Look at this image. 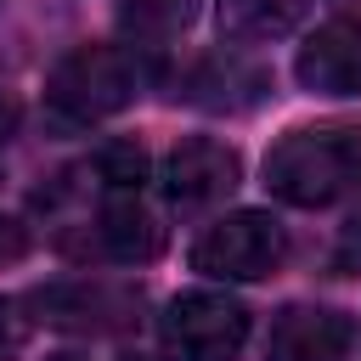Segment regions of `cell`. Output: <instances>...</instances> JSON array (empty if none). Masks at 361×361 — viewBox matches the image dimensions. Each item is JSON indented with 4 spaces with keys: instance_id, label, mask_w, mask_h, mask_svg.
<instances>
[{
    "instance_id": "1",
    "label": "cell",
    "mask_w": 361,
    "mask_h": 361,
    "mask_svg": "<svg viewBox=\"0 0 361 361\" xmlns=\"http://www.w3.org/2000/svg\"><path fill=\"white\" fill-rule=\"evenodd\" d=\"M265 186L293 209H322L361 192V124L327 118V124L288 130L265 152Z\"/></svg>"
},
{
    "instance_id": "14",
    "label": "cell",
    "mask_w": 361,
    "mask_h": 361,
    "mask_svg": "<svg viewBox=\"0 0 361 361\" xmlns=\"http://www.w3.org/2000/svg\"><path fill=\"white\" fill-rule=\"evenodd\" d=\"M23 338H28V327H23L17 305H11V299H0V361H17Z\"/></svg>"
},
{
    "instance_id": "9",
    "label": "cell",
    "mask_w": 361,
    "mask_h": 361,
    "mask_svg": "<svg viewBox=\"0 0 361 361\" xmlns=\"http://www.w3.org/2000/svg\"><path fill=\"white\" fill-rule=\"evenodd\" d=\"M350 338H355L350 316L322 305H288L265 333V361H338Z\"/></svg>"
},
{
    "instance_id": "13",
    "label": "cell",
    "mask_w": 361,
    "mask_h": 361,
    "mask_svg": "<svg viewBox=\"0 0 361 361\" xmlns=\"http://www.w3.org/2000/svg\"><path fill=\"white\" fill-rule=\"evenodd\" d=\"M333 265L338 271H361V209L338 226V248H333Z\"/></svg>"
},
{
    "instance_id": "4",
    "label": "cell",
    "mask_w": 361,
    "mask_h": 361,
    "mask_svg": "<svg viewBox=\"0 0 361 361\" xmlns=\"http://www.w3.org/2000/svg\"><path fill=\"white\" fill-rule=\"evenodd\" d=\"M282 259H288V231H282L276 214H259V209L220 214L192 243V265L203 276H220V282H259Z\"/></svg>"
},
{
    "instance_id": "10",
    "label": "cell",
    "mask_w": 361,
    "mask_h": 361,
    "mask_svg": "<svg viewBox=\"0 0 361 361\" xmlns=\"http://www.w3.org/2000/svg\"><path fill=\"white\" fill-rule=\"evenodd\" d=\"M180 96L197 102V107H214V113H237V107H254L265 96V68H254L237 51H214L186 73Z\"/></svg>"
},
{
    "instance_id": "3",
    "label": "cell",
    "mask_w": 361,
    "mask_h": 361,
    "mask_svg": "<svg viewBox=\"0 0 361 361\" xmlns=\"http://www.w3.org/2000/svg\"><path fill=\"white\" fill-rule=\"evenodd\" d=\"M62 248L90 265H147L164 248V226L141 203V192H113L96 197V209L73 231H62Z\"/></svg>"
},
{
    "instance_id": "5",
    "label": "cell",
    "mask_w": 361,
    "mask_h": 361,
    "mask_svg": "<svg viewBox=\"0 0 361 361\" xmlns=\"http://www.w3.org/2000/svg\"><path fill=\"white\" fill-rule=\"evenodd\" d=\"M164 344L175 361H237L248 344V310L231 293L192 288L164 310Z\"/></svg>"
},
{
    "instance_id": "15",
    "label": "cell",
    "mask_w": 361,
    "mask_h": 361,
    "mask_svg": "<svg viewBox=\"0 0 361 361\" xmlns=\"http://www.w3.org/2000/svg\"><path fill=\"white\" fill-rule=\"evenodd\" d=\"M11 118H17V107H11V102H6V96H0V135H6V130H11Z\"/></svg>"
},
{
    "instance_id": "6",
    "label": "cell",
    "mask_w": 361,
    "mask_h": 361,
    "mask_svg": "<svg viewBox=\"0 0 361 361\" xmlns=\"http://www.w3.org/2000/svg\"><path fill=\"white\" fill-rule=\"evenodd\" d=\"M237 180H243V158L214 135H186L164 158V197L175 209H209V203L231 197Z\"/></svg>"
},
{
    "instance_id": "7",
    "label": "cell",
    "mask_w": 361,
    "mask_h": 361,
    "mask_svg": "<svg viewBox=\"0 0 361 361\" xmlns=\"http://www.w3.org/2000/svg\"><path fill=\"white\" fill-rule=\"evenodd\" d=\"M34 310H39V322L68 327V333H113V327L135 322L141 293L118 288V282H56V288L34 293Z\"/></svg>"
},
{
    "instance_id": "11",
    "label": "cell",
    "mask_w": 361,
    "mask_h": 361,
    "mask_svg": "<svg viewBox=\"0 0 361 361\" xmlns=\"http://www.w3.org/2000/svg\"><path fill=\"white\" fill-rule=\"evenodd\" d=\"M197 17V0H124L118 6V34L130 51L152 56V51H169Z\"/></svg>"
},
{
    "instance_id": "16",
    "label": "cell",
    "mask_w": 361,
    "mask_h": 361,
    "mask_svg": "<svg viewBox=\"0 0 361 361\" xmlns=\"http://www.w3.org/2000/svg\"><path fill=\"white\" fill-rule=\"evenodd\" d=\"M124 361H158V355H124Z\"/></svg>"
},
{
    "instance_id": "17",
    "label": "cell",
    "mask_w": 361,
    "mask_h": 361,
    "mask_svg": "<svg viewBox=\"0 0 361 361\" xmlns=\"http://www.w3.org/2000/svg\"><path fill=\"white\" fill-rule=\"evenodd\" d=\"M56 361H73V355H56Z\"/></svg>"
},
{
    "instance_id": "2",
    "label": "cell",
    "mask_w": 361,
    "mask_h": 361,
    "mask_svg": "<svg viewBox=\"0 0 361 361\" xmlns=\"http://www.w3.org/2000/svg\"><path fill=\"white\" fill-rule=\"evenodd\" d=\"M141 79H147L141 51H130V45H73L51 68L45 102L68 124H102V118H113L118 107L135 102Z\"/></svg>"
},
{
    "instance_id": "12",
    "label": "cell",
    "mask_w": 361,
    "mask_h": 361,
    "mask_svg": "<svg viewBox=\"0 0 361 361\" xmlns=\"http://www.w3.org/2000/svg\"><path fill=\"white\" fill-rule=\"evenodd\" d=\"M310 0H220V23L237 39H276L305 17Z\"/></svg>"
},
{
    "instance_id": "8",
    "label": "cell",
    "mask_w": 361,
    "mask_h": 361,
    "mask_svg": "<svg viewBox=\"0 0 361 361\" xmlns=\"http://www.w3.org/2000/svg\"><path fill=\"white\" fill-rule=\"evenodd\" d=\"M293 79L310 96H361V23L327 17L293 56Z\"/></svg>"
}]
</instances>
